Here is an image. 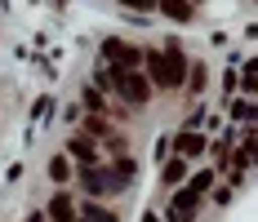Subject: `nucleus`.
I'll list each match as a JSON object with an SVG mask.
<instances>
[{
    "mask_svg": "<svg viewBox=\"0 0 258 222\" xmlns=\"http://www.w3.org/2000/svg\"><path fill=\"white\" fill-rule=\"evenodd\" d=\"M85 222H116V213H111V209H98V204H89V209H85Z\"/></svg>",
    "mask_w": 258,
    "mask_h": 222,
    "instance_id": "14",
    "label": "nucleus"
},
{
    "mask_svg": "<svg viewBox=\"0 0 258 222\" xmlns=\"http://www.w3.org/2000/svg\"><path fill=\"white\" fill-rule=\"evenodd\" d=\"M187 89H191V94H201V89H205V67H201V62L191 67V80H187Z\"/></svg>",
    "mask_w": 258,
    "mask_h": 222,
    "instance_id": "15",
    "label": "nucleus"
},
{
    "mask_svg": "<svg viewBox=\"0 0 258 222\" xmlns=\"http://www.w3.org/2000/svg\"><path fill=\"white\" fill-rule=\"evenodd\" d=\"M80 182H85L89 196H116V191H125V178L111 169V165H103V169L98 165H85L80 169Z\"/></svg>",
    "mask_w": 258,
    "mask_h": 222,
    "instance_id": "4",
    "label": "nucleus"
},
{
    "mask_svg": "<svg viewBox=\"0 0 258 222\" xmlns=\"http://www.w3.org/2000/svg\"><path fill=\"white\" fill-rule=\"evenodd\" d=\"M49 178H53V182H67V178H72V165H67V156H53V160H49Z\"/></svg>",
    "mask_w": 258,
    "mask_h": 222,
    "instance_id": "10",
    "label": "nucleus"
},
{
    "mask_svg": "<svg viewBox=\"0 0 258 222\" xmlns=\"http://www.w3.org/2000/svg\"><path fill=\"white\" fill-rule=\"evenodd\" d=\"M147 222H160V218H147Z\"/></svg>",
    "mask_w": 258,
    "mask_h": 222,
    "instance_id": "20",
    "label": "nucleus"
},
{
    "mask_svg": "<svg viewBox=\"0 0 258 222\" xmlns=\"http://www.w3.org/2000/svg\"><path fill=\"white\" fill-rule=\"evenodd\" d=\"M143 53L138 45H129V40H120V36H111V40H103V67H116V71H134L138 62H143Z\"/></svg>",
    "mask_w": 258,
    "mask_h": 222,
    "instance_id": "5",
    "label": "nucleus"
},
{
    "mask_svg": "<svg viewBox=\"0 0 258 222\" xmlns=\"http://www.w3.org/2000/svg\"><path fill=\"white\" fill-rule=\"evenodd\" d=\"M89 133H94V138H107V120L103 116H89Z\"/></svg>",
    "mask_w": 258,
    "mask_h": 222,
    "instance_id": "16",
    "label": "nucleus"
},
{
    "mask_svg": "<svg viewBox=\"0 0 258 222\" xmlns=\"http://www.w3.org/2000/svg\"><path fill=\"white\" fill-rule=\"evenodd\" d=\"M214 187V173H196L182 191H174L169 196V209H165V222H191L196 218V209H201V200H205V191Z\"/></svg>",
    "mask_w": 258,
    "mask_h": 222,
    "instance_id": "3",
    "label": "nucleus"
},
{
    "mask_svg": "<svg viewBox=\"0 0 258 222\" xmlns=\"http://www.w3.org/2000/svg\"><path fill=\"white\" fill-rule=\"evenodd\" d=\"M103 89H111V94H120L125 98V107H147V98H152V80H147V71H116V67H103V80H98Z\"/></svg>",
    "mask_w": 258,
    "mask_h": 222,
    "instance_id": "2",
    "label": "nucleus"
},
{
    "mask_svg": "<svg viewBox=\"0 0 258 222\" xmlns=\"http://www.w3.org/2000/svg\"><path fill=\"white\" fill-rule=\"evenodd\" d=\"M245 89H258V62H249V67H245Z\"/></svg>",
    "mask_w": 258,
    "mask_h": 222,
    "instance_id": "18",
    "label": "nucleus"
},
{
    "mask_svg": "<svg viewBox=\"0 0 258 222\" xmlns=\"http://www.w3.org/2000/svg\"><path fill=\"white\" fill-rule=\"evenodd\" d=\"M67 151L76 156L80 165H98V147H94V138H85V133H76V138L67 142Z\"/></svg>",
    "mask_w": 258,
    "mask_h": 222,
    "instance_id": "6",
    "label": "nucleus"
},
{
    "mask_svg": "<svg viewBox=\"0 0 258 222\" xmlns=\"http://www.w3.org/2000/svg\"><path fill=\"white\" fill-rule=\"evenodd\" d=\"M45 213H49L53 222H72V218H76V204H72V196H67V191H58V196L49 200V209H45Z\"/></svg>",
    "mask_w": 258,
    "mask_h": 222,
    "instance_id": "7",
    "label": "nucleus"
},
{
    "mask_svg": "<svg viewBox=\"0 0 258 222\" xmlns=\"http://www.w3.org/2000/svg\"><path fill=\"white\" fill-rule=\"evenodd\" d=\"M232 116H236V120H249V124H254V120H258V107H254V102H236Z\"/></svg>",
    "mask_w": 258,
    "mask_h": 222,
    "instance_id": "13",
    "label": "nucleus"
},
{
    "mask_svg": "<svg viewBox=\"0 0 258 222\" xmlns=\"http://www.w3.org/2000/svg\"><path fill=\"white\" fill-rule=\"evenodd\" d=\"M191 5H196V0H191Z\"/></svg>",
    "mask_w": 258,
    "mask_h": 222,
    "instance_id": "21",
    "label": "nucleus"
},
{
    "mask_svg": "<svg viewBox=\"0 0 258 222\" xmlns=\"http://www.w3.org/2000/svg\"><path fill=\"white\" fill-rule=\"evenodd\" d=\"M27 222H49V213H31V218H27Z\"/></svg>",
    "mask_w": 258,
    "mask_h": 222,
    "instance_id": "19",
    "label": "nucleus"
},
{
    "mask_svg": "<svg viewBox=\"0 0 258 222\" xmlns=\"http://www.w3.org/2000/svg\"><path fill=\"white\" fill-rule=\"evenodd\" d=\"M125 9H160V0H120Z\"/></svg>",
    "mask_w": 258,
    "mask_h": 222,
    "instance_id": "17",
    "label": "nucleus"
},
{
    "mask_svg": "<svg viewBox=\"0 0 258 222\" xmlns=\"http://www.w3.org/2000/svg\"><path fill=\"white\" fill-rule=\"evenodd\" d=\"M143 67H147V80L156 89H182L187 85V53H182L178 40H169L165 49H147Z\"/></svg>",
    "mask_w": 258,
    "mask_h": 222,
    "instance_id": "1",
    "label": "nucleus"
},
{
    "mask_svg": "<svg viewBox=\"0 0 258 222\" xmlns=\"http://www.w3.org/2000/svg\"><path fill=\"white\" fill-rule=\"evenodd\" d=\"M174 147H178L182 156H201V151H205V138H201V133H178Z\"/></svg>",
    "mask_w": 258,
    "mask_h": 222,
    "instance_id": "9",
    "label": "nucleus"
},
{
    "mask_svg": "<svg viewBox=\"0 0 258 222\" xmlns=\"http://www.w3.org/2000/svg\"><path fill=\"white\" fill-rule=\"evenodd\" d=\"M160 14L174 18V23H187V18L196 14V5H191V0H160Z\"/></svg>",
    "mask_w": 258,
    "mask_h": 222,
    "instance_id": "8",
    "label": "nucleus"
},
{
    "mask_svg": "<svg viewBox=\"0 0 258 222\" xmlns=\"http://www.w3.org/2000/svg\"><path fill=\"white\" fill-rule=\"evenodd\" d=\"M85 107L94 116H107V102H103V89H85Z\"/></svg>",
    "mask_w": 258,
    "mask_h": 222,
    "instance_id": "11",
    "label": "nucleus"
},
{
    "mask_svg": "<svg viewBox=\"0 0 258 222\" xmlns=\"http://www.w3.org/2000/svg\"><path fill=\"white\" fill-rule=\"evenodd\" d=\"M182 178H187V165H182V160H169V165H165V187H174Z\"/></svg>",
    "mask_w": 258,
    "mask_h": 222,
    "instance_id": "12",
    "label": "nucleus"
}]
</instances>
